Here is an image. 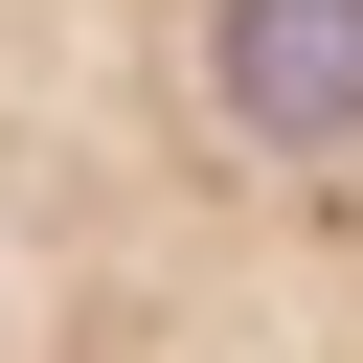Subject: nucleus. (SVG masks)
<instances>
[{"instance_id":"1","label":"nucleus","mask_w":363,"mask_h":363,"mask_svg":"<svg viewBox=\"0 0 363 363\" xmlns=\"http://www.w3.org/2000/svg\"><path fill=\"white\" fill-rule=\"evenodd\" d=\"M0 363H363V0H0Z\"/></svg>"}]
</instances>
